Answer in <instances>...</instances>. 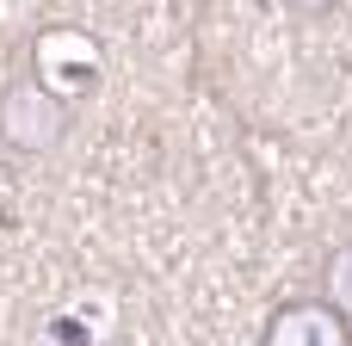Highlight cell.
I'll use <instances>...</instances> for the list:
<instances>
[{"mask_svg":"<svg viewBox=\"0 0 352 346\" xmlns=\"http://www.w3.org/2000/svg\"><path fill=\"white\" fill-rule=\"evenodd\" d=\"M31 74L50 87V93H62V99H87V93H99V80H105V50H99V37H87L80 25H43L37 37H31Z\"/></svg>","mask_w":352,"mask_h":346,"instance_id":"obj_2","label":"cell"},{"mask_svg":"<svg viewBox=\"0 0 352 346\" xmlns=\"http://www.w3.org/2000/svg\"><path fill=\"white\" fill-rule=\"evenodd\" d=\"M278 6H285V12H297V19H328L340 0H278Z\"/></svg>","mask_w":352,"mask_h":346,"instance_id":"obj_5","label":"cell"},{"mask_svg":"<svg viewBox=\"0 0 352 346\" xmlns=\"http://www.w3.org/2000/svg\"><path fill=\"white\" fill-rule=\"evenodd\" d=\"M260 346H352V322L328 297H285L266 316Z\"/></svg>","mask_w":352,"mask_h":346,"instance_id":"obj_3","label":"cell"},{"mask_svg":"<svg viewBox=\"0 0 352 346\" xmlns=\"http://www.w3.org/2000/svg\"><path fill=\"white\" fill-rule=\"evenodd\" d=\"M74 130V99L50 93L37 74H12L0 87V142L12 155H56Z\"/></svg>","mask_w":352,"mask_h":346,"instance_id":"obj_1","label":"cell"},{"mask_svg":"<svg viewBox=\"0 0 352 346\" xmlns=\"http://www.w3.org/2000/svg\"><path fill=\"white\" fill-rule=\"evenodd\" d=\"M316 297H328V303L352 322V235L322 254V266H316Z\"/></svg>","mask_w":352,"mask_h":346,"instance_id":"obj_4","label":"cell"}]
</instances>
